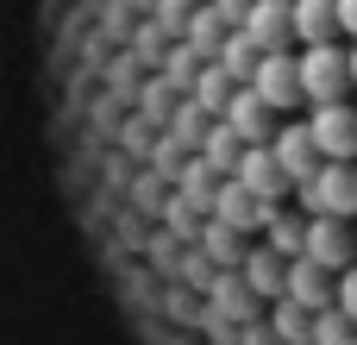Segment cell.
<instances>
[{
	"instance_id": "obj_1",
	"label": "cell",
	"mask_w": 357,
	"mask_h": 345,
	"mask_svg": "<svg viewBox=\"0 0 357 345\" xmlns=\"http://www.w3.org/2000/svg\"><path fill=\"white\" fill-rule=\"evenodd\" d=\"M301 207H307V220H357V163H320L301 189Z\"/></svg>"
},
{
	"instance_id": "obj_2",
	"label": "cell",
	"mask_w": 357,
	"mask_h": 345,
	"mask_svg": "<svg viewBox=\"0 0 357 345\" xmlns=\"http://www.w3.org/2000/svg\"><path fill=\"white\" fill-rule=\"evenodd\" d=\"M295 75H301V107H339L351 75H345V50L339 44H314L295 57Z\"/></svg>"
},
{
	"instance_id": "obj_3",
	"label": "cell",
	"mask_w": 357,
	"mask_h": 345,
	"mask_svg": "<svg viewBox=\"0 0 357 345\" xmlns=\"http://www.w3.org/2000/svg\"><path fill=\"white\" fill-rule=\"evenodd\" d=\"M301 126H307L320 163H357V113L345 107V101H339V107H314Z\"/></svg>"
},
{
	"instance_id": "obj_4",
	"label": "cell",
	"mask_w": 357,
	"mask_h": 345,
	"mask_svg": "<svg viewBox=\"0 0 357 345\" xmlns=\"http://www.w3.org/2000/svg\"><path fill=\"white\" fill-rule=\"evenodd\" d=\"M245 88H251L270 113H295V107H301V75H295V57H289V50L257 57V69H251Z\"/></svg>"
},
{
	"instance_id": "obj_5",
	"label": "cell",
	"mask_w": 357,
	"mask_h": 345,
	"mask_svg": "<svg viewBox=\"0 0 357 345\" xmlns=\"http://www.w3.org/2000/svg\"><path fill=\"white\" fill-rule=\"evenodd\" d=\"M301 258H307V264H320L326 277L351 270V264H357L351 226H345V220H307V233H301Z\"/></svg>"
},
{
	"instance_id": "obj_6",
	"label": "cell",
	"mask_w": 357,
	"mask_h": 345,
	"mask_svg": "<svg viewBox=\"0 0 357 345\" xmlns=\"http://www.w3.org/2000/svg\"><path fill=\"white\" fill-rule=\"evenodd\" d=\"M264 151L276 157V170L289 176V189H301V182H307L314 170H320V151H314V138H307V126H301V119H289V126H276Z\"/></svg>"
},
{
	"instance_id": "obj_7",
	"label": "cell",
	"mask_w": 357,
	"mask_h": 345,
	"mask_svg": "<svg viewBox=\"0 0 357 345\" xmlns=\"http://www.w3.org/2000/svg\"><path fill=\"white\" fill-rule=\"evenodd\" d=\"M232 182L257 201V207H276L282 195H289V176L276 170V157L257 145V151H238V163H232Z\"/></svg>"
},
{
	"instance_id": "obj_8",
	"label": "cell",
	"mask_w": 357,
	"mask_h": 345,
	"mask_svg": "<svg viewBox=\"0 0 357 345\" xmlns=\"http://www.w3.org/2000/svg\"><path fill=\"white\" fill-rule=\"evenodd\" d=\"M238 38L257 50V57H270V50H289V0H251V13L238 19Z\"/></svg>"
},
{
	"instance_id": "obj_9",
	"label": "cell",
	"mask_w": 357,
	"mask_h": 345,
	"mask_svg": "<svg viewBox=\"0 0 357 345\" xmlns=\"http://www.w3.org/2000/svg\"><path fill=\"white\" fill-rule=\"evenodd\" d=\"M220 113H226L220 126H226V132H232V138H238L245 151H257V145H270V132H276V119H270V107H264V101H257L251 88H238V94H232V101H226Z\"/></svg>"
},
{
	"instance_id": "obj_10",
	"label": "cell",
	"mask_w": 357,
	"mask_h": 345,
	"mask_svg": "<svg viewBox=\"0 0 357 345\" xmlns=\"http://www.w3.org/2000/svg\"><path fill=\"white\" fill-rule=\"evenodd\" d=\"M282 302H295V308H307V314H326V308H333V277H326L320 264L295 258V264L282 270Z\"/></svg>"
},
{
	"instance_id": "obj_11",
	"label": "cell",
	"mask_w": 357,
	"mask_h": 345,
	"mask_svg": "<svg viewBox=\"0 0 357 345\" xmlns=\"http://www.w3.org/2000/svg\"><path fill=\"white\" fill-rule=\"evenodd\" d=\"M289 31L314 50V44H333L339 38V19H333V0H289Z\"/></svg>"
},
{
	"instance_id": "obj_12",
	"label": "cell",
	"mask_w": 357,
	"mask_h": 345,
	"mask_svg": "<svg viewBox=\"0 0 357 345\" xmlns=\"http://www.w3.org/2000/svg\"><path fill=\"white\" fill-rule=\"evenodd\" d=\"M301 233H307V214H264V251L270 258H282V264H295L301 258Z\"/></svg>"
},
{
	"instance_id": "obj_13",
	"label": "cell",
	"mask_w": 357,
	"mask_h": 345,
	"mask_svg": "<svg viewBox=\"0 0 357 345\" xmlns=\"http://www.w3.org/2000/svg\"><path fill=\"white\" fill-rule=\"evenodd\" d=\"M264 214H270V207H257L238 182H226V189H220V226H226V233H257V226H264Z\"/></svg>"
},
{
	"instance_id": "obj_14",
	"label": "cell",
	"mask_w": 357,
	"mask_h": 345,
	"mask_svg": "<svg viewBox=\"0 0 357 345\" xmlns=\"http://www.w3.org/2000/svg\"><path fill=\"white\" fill-rule=\"evenodd\" d=\"M282 270H289V264H282V258H270V251L257 245V251L245 258V289H251V295H270V302H282Z\"/></svg>"
},
{
	"instance_id": "obj_15",
	"label": "cell",
	"mask_w": 357,
	"mask_h": 345,
	"mask_svg": "<svg viewBox=\"0 0 357 345\" xmlns=\"http://www.w3.org/2000/svg\"><path fill=\"white\" fill-rule=\"evenodd\" d=\"M270 327H276V339H282V345H307L314 314H307V308H295V302H276V321H270Z\"/></svg>"
},
{
	"instance_id": "obj_16",
	"label": "cell",
	"mask_w": 357,
	"mask_h": 345,
	"mask_svg": "<svg viewBox=\"0 0 357 345\" xmlns=\"http://www.w3.org/2000/svg\"><path fill=\"white\" fill-rule=\"evenodd\" d=\"M251 69H257V50L232 31V38H226V50H220V75H226V82H251Z\"/></svg>"
},
{
	"instance_id": "obj_17",
	"label": "cell",
	"mask_w": 357,
	"mask_h": 345,
	"mask_svg": "<svg viewBox=\"0 0 357 345\" xmlns=\"http://www.w3.org/2000/svg\"><path fill=\"white\" fill-rule=\"evenodd\" d=\"M307 345H357V327L339 314V308H326V314H314V333Z\"/></svg>"
},
{
	"instance_id": "obj_18",
	"label": "cell",
	"mask_w": 357,
	"mask_h": 345,
	"mask_svg": "<svg viewBox=\"0 0 357 345\" xmlns=\"http://www.w3.org/2000/svg\"><path fill=\"white\" fill-rule=\"evenodd\" d=\"M201 145H207V163H213V170H232V163H238V151H245V145H238V138H232L226 126H213V132H207Z\"/></svg>"
},
{
	"instance_id": "obj_19",
	"label": "cell",
	"mask_w": 357,
	"mask_h": 345,
	"mask_svg": "<svg viewBox=\"0 0 357 345\" xmlns=\"http://www.w3.org/2000/svg\"><path fill=\"white\" fill-rule=\"evenodd\" d=\"M333 308H339V314H345V321L357 327V264L333 277Z\"/></svg>"
},
{
	"instance_id": "obj_20",
	"label": "cell",
	"mask_w": 357,
	"mask_h": 345,
	"mask_svg": "<svg viewBox=\"0 0 357 345\" xmlns=\"http://www.w3.org/2000/svg\"><path fill=\"white\" fill-rule=\"evenodd\" d=\"M232 308V321H251V289L245 283H213V308Z\"/></svg>"
},
{
	"instance_id": "obj_21",
	"label": "cell",
	"mask_w": 357,
	"mask_h": 345,
	"mask_svg": "<svg viewBox=\"0 0 357 345\" xmlns=\"http://www.w3.org/2000/svg\"><path fill=\"white\" fill-rule=\"evenodd\" d=\"M201 101H207V107H226V101H232V82H226L220 69H207V75H201Z\"/></svg>"
},
{
	"instance_id": "obj_22",
	"label": "cell",
	"mask_w": 357,
	"mask_h": 345,
	"mask_svg": "<svg viewBox=\"0 0 357 345\" xmlns=\"http://www.w3.org/2000/svg\"><path fill=\"white\" fill-rule=\"evenodd\" d=\"M333 19H339V31L357 44V0H333Z\"/></svg>"
},
{
	"instance_id": "obj_23",
	"label": "cell",
	"mask_w": 357,
	"mask_h": 345,
	"mask_svg": "<svg viewBox=\"0 0 357 345\" xmlns=\"http://www.w3.org/2000/svg\"><path fill=\"white\" fill-rule=\"evenodd\" d=\"M345 75H351V88H357V44L345 50Z\"/></svg>"
},
{
	"instance_id": "obj_24",
	"label": "cell",
	"mask_w": 357,
	"mask_h": 345,
	"mask_svg": "<svg viewBox=\"0 0 357 345\" xmlns=\"http://www.w3.org/2000/svg\"><path fill=\"white\" fill-rule=\"evenodd\" d=\"M351 113H357V107H351Z\"/></svg>"
}]
</instances>
